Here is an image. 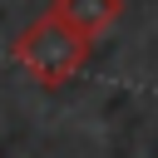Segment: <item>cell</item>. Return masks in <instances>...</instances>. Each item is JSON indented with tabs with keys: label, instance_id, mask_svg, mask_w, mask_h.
Wrapping results in <instances>:
<instances>
[{
	"label": "cell",
	"instance_id": "2",
	"mask_svg": "<svg viewBox=\"0 0 158 158\" xmlns=\"http://www.w3.org/2000/svg\"><path fill=\"white\" fill-rule=\"evenodd\" d=\"M49 15H59V20H64V25H74L79 35L99 40V35L123 15V0H54V5H49Z\"/></svg>",
	"mask_w": 158,
	"mask_h": 158
},
{
	"label": "cell",
	"instance_id": "1",
	"mask_svg": "<svg viewBox=\"0 0 158 158\" xmlns=\"http://www.w3.org/2000/svg\"><path fill=\"white\" fill-rule=\"evenodd\" d=\"M89 49H94V40H89V35H79L74 25H64L59 15H40V20H35V25H25V30L15 35V44H10L15 64H20V69H30L44 89L69 84V79L84 69Z\"/></svg>",
	"mask_w": 158,
	"mask_h": 158
}]
</instances>
